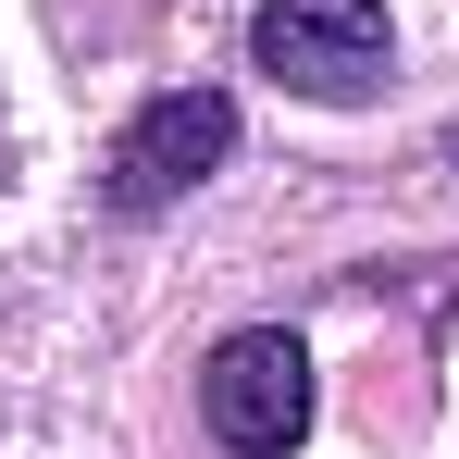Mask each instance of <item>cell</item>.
I'll use <instances>...</instances> for the list:
<instances>
[{"instance_id":"obj_4","label":"cell","mask_w":459,"mask_h":459,"mask_svg":"<svg viewBox=\"0 0 459 459\" xmlns=\"http://www.w3.org/2000/svg\"><path fill=\"white\" fill-rule=\"evenodd\" d=\"M447 161H459V125H447Z\"/></svg>"},{"instance_id":"obj_2","label":"cell","mask_w":459,"mask_h":459,"mask_svg":"<svg viewBox=\"0 0 459 459\" xmlns=\"http://www.w3.org/2000/svg\"><path fill=\"white\" fill-rule=\"evenodd\" d=\"M199 422L236 459H286L310 435V348L286 323H236L224 348L199 360Z\"/></svg>"},{"instance_id":"obj_1","label":"cell","mask_w":459,"mask_h":459,"mask_svg":"<svg viewBox=\"0 0 459 459\" xmlns=\"http://www.w3.org/2000/svg\"><path fill=\"white\" fill-rule=\"evenodd\" d=\"M248 63L286 100L348 112V100H373L397 75V25H385V0H261L248 13Z\"/></svg>"},{"instance_id":"obj_3","label":"cell","mask_w":459,"mask_h":459,"mask_svg":"<svg viewBox=\"0 0 459 459\" xmlns=\"http://www.w3.org/2000/svg\"><path fill=\"white\" fill-rule=\"evenodd\" d=\"M224 150H236V100L224 87H161V100L125 112V137L100 161V199H112V212H161V199H186L199 174H224Z\"/></svg>"}]
</instances>
